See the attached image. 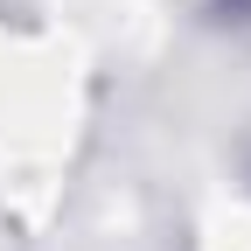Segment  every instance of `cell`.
Listing matches in <instances>:
<instances>
[{"instance_id": "obj_1", "label": "cell", "mask_w": 251, "mask_h": 251, "mask_svg": "<svg viewBox=\"0 0 251 251\" xmlns=\"http://www.w3.org/2000/svg\"><path fill=\"white\" fill-rule=\"evenodd\" d=\"M209 28H230V35H251V0H202Z\"/></svg>"}]
</instances>
